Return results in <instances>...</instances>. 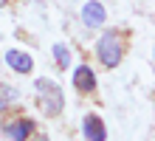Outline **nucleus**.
I'll use <instances>...</instances> for the list:
<instances>
[{
    "mask_svg": "<svg viewBox=\"0 0 155 141\" xmlns=\"http://www.w3.org/2000/svg\"><path fill=\"white\" fill-rule=\"evenodd\" d=\"M37 105L45 116H57L65 107V96H62V88L51 79H37Z\"/></svg>",
    "mask_w": 155,
    "mask_h": 141,
    "instance_id": "nucleus-1",
    "label": "nucleus"
},
{
    "mask_svg": "<svg viewBox=\"0 0 155 141\" xmlns=\"http://www.w3.org/2000/svg\"><path fill=\"white\" fill-rule=\"evenodd\" d=\"M96 54H99V59H102L104 68H116V65L121 62V54H124L121 34H118L116 28H107V31L99 37V42H96Z\"/></svg>",
    "mask_w": 155,
    "mask_h": 141,
    "instance_id": "nucleus-2",
    "label": "nucleus"
},
{
    "mask_svg": "<svg viewBox=\"0 0 155 141\" xmlns=\"http://www.w3.org/2000/svg\"><path fill=\"white\" fill-rule=\"evenodd\" d=\"M82 133H85L87 141H107V127L99 116H85L82 121Z\"/></svg>",
    "mask_w": 155,
    "mask_h": 141,
    "instance_id": "nucleus-3",
    "label": "nucleus"
},
{
    "mask_svg": "<svg viewBox=\"0 0 155 141\" xmlns=\"http://www.w3.org/2000/svg\"><path fill=\"white\" fill-rule=\"evenodd\" d=\"M82 20H85V25H90V28H99V25L107 20L104 6L99 3V0H90V3H85V8H82Z\"/></svg>",
    "mask_w": 155,
    "mask_h": 141,
    "instance_id": "nucleus-4",
    "label": "nucleus"
},
{
    "mask_svg": "<svg viewBox=\"0 0 155 141\" xmlns=\"http://www.w3.org/2000/svg\"><path fill=\"white\" fill-rule=\"evenodd\" d=\"M74 88L82 90V93H90L96 88V73L87 68V65H76V71H74Z\"/></svg>",
    "mask_w": 155,
    "mask_h": 141,
    "instance_id": "nucleus-5",
    "label": "nucleus"
},
{
    "mask_svg": "<svg viewBox=\"0 0 155 141\" xmlns=\"http://www.w3.org/2000/svg\"><path fill=\"white\" fill-rule=\"evenodd\" d=\"M6 133H8L12 141H28L31 133H34V121L31 119H17V121H12L6 127Z\"/></svg>",
    "mask_w": 155,
    "mask_h": 141,
    "instance_id": "nucleus-6",
    "label": "nucleus"
},
{
    "mask_svg": "<svg viewBox=\"0 0 155 141\" xmlns=\"http://www.w3.org/2000/svg\"><path fill=\"white\" fill-rule=\"evenodd\" d=\"M6 62L12 65V68L17 71V73H31V68H34V62H31V56L28 54H23V51H6Z\"/></svg>",
    "mask_w": 155,
    "mask_h": 141,
    "instance_id": "nucleus-7",
    "label": "nucleus"
},
{
    "mask_svg": "<svg viewBox=\"0 0 155 141\" xmlns=\"http://www.w3.org/2000/svg\"><path fill=\"white\" fill-rule=\"evenodd\" d=\"M54 56H57L59 68H68V65H71V54H68V48H65L62 42H57V45H54Z\"/></svg>",
    "mask_w": 155,
    "mask_h": 141,
    "instance_id": "nucleus-8",
    "label": "nucleus"
},
{
    "mask_svg": "<svg viewBox=\"0 0 155 141\" xmlns=\"http://www.w3.org/2000/svg\"><path fill=\"white\" fill-rule=\"evenodd\" d=\"M14 99H17V90L8 88V85H3V88H0V102L6 105V102H14Z\"/></svg>",
    "mask_w": 155,
    "mask_h": 141,
    "instance_id": "nucleus-9",
    "label": "nucleus"
},
{
    "mask_svg": "<svg viewBox=\"0 0 155 141\" xmlns=\"http://www.w3.org/2000/svg\"><path fill=\"white\" fill-rule=\"evenodd\" d=\"M31 141H48V138H45V136H34Z\"/></svg>",
    "mask_w": 155,
    "mask_h": 141,
    "instance_id": "nucleus-10",
    "label": "nucleus"
},
{
    "mask_svg": "<svg viewBox=\"0 0 155 141\" xmlns=\"http://www.w3.org/2000/svg\"><path fill=\"white\" fill-rule=\"evenodd\" d=\"M3 6H6V0H0V8H3Z\"/></svg>",
    "mask_w": 155,
    "mask_h": 141,
    "instance_id": "nucleus-11",
    "label": "nucleus"
},
{
    "mask_svg": "<svg viewBox=\"0 0 155 141\" xmlns=\"http://www.w3.org/2000/svg\"><path fill=\"white\" fill-rule=\"evenodd\" d=\"M3 107H6V105H3V102H0V110H3Z\"/></svg>",
    "mask_w": 155,
    "mask_h": 141,
    "instance_id": "nucleus-12",
    "label": "nucleus"
}]
</instances>
